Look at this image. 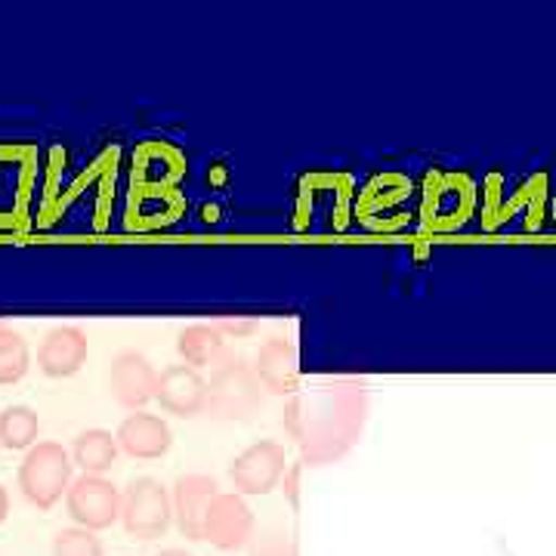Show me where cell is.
Segmentation results:
<instances>
[{
  "label": "cell",
  "mask_w": 556,
  "mask_h": 556,
  "mask_svg": "<svg viewBox=\"0 0 556 556\" xmlns=\"http://www.w3.org/2000/svg\"><path fill=\"white\" fill-rule=\"evenodd\" d=\"M72 467L75 460L62 448L60 442H38L31 445L20 464V489L28 504L38 510H50L62 492L72 485Z\"/></svg>",
  "instance_id": "cell-3"
},
{
  "label": "cell",
  "mask_w": 556,
  "mask_h": 556,
  "mask_svg": "<svg viewBox=\"0 0 556 556\" xmlns=\"http://www.w3.org/2000/svg\"><path fill=\"white\" fill-rule=\"evenodd\" d=\"M254 538V514L251 507L244 504V497L236 492V495H226L219 492L211 507H207V519H204V541H211L217 551H241L248 547Z\"/></svg>",
  "instance_id": "cell-8"
},
{
  "label": "cell",
  "mask_w": 556,
  "mask_h": 556,
  "mask_svg": "<svg viewBox=\"0 0 556 556\" xmlns=\"http://www.w3.org/2000/svg\"><path fill=\"white\" fill-rule=\"evenodd\" d=\"M159 390V371L152 368V362L137 353V350H124L112 358L109 368V393L118 402L121 408L142 412Z\"/></svg>",
  "instance_id": "cell-7"
},
{
  "label": "cell",
  "mask_w": 556,
  "mask_h": 556,
  "mask_svg": "<svg viewBox=\"0 0 556 556\" xmlns=\"http://www.w3.org/2000/svg\"><path fill=\"white\" fill-rule=\"evenodd\" d=\"M254 371L266 393L273 396H294L300 390V362L294 340L269 338L254 356Z\"/></svg>",
  "instance_id": "cell-12"
},
{
  "label": "cell",
  "mask_w": 556,
  "mask_h": 556,
  "mask_svg": "<svg viewBox=\"0 0 556 556\" xmlns=\"http://www.w3.org/2000/svg\"><path fill=\"white\" fill-rule=\"evenodd\" d=\"M177 353L182 358V365L199 368H217L223 358L229 356L226 350V334L219 331L217 325H189L186 331H179Z\"/></svg>",
  "instance_id": "cell-14"
},
{
  "label": "cell",
  "mask_w": 556,
  "mask_h": 556,
  "mask_svg": "<svg viewBox=\"0 0 556 556\" xmlns=\"http://www.w3.org/2000/svg\"><path fill=\"white\" fill-rule=\"evenodd\" d=\"M300 473H303V464H291V470L285 473V495L291 501V507H300Z\"/></svg>",
  "instance_id": "cell-20"
},
{
  "label": "cell",
  "mask_w": 556,
  "mask_h": 556,
  "mask_svg": "<svg viewBox=\"0 0 556 556\" xmlns=\"http://www.w3.org/2000/svg\"><path fill=\"white\" fill-rule=\"evenodd\" d=\"M115 437H118L121 452L139 457V460H159L174 445L167 420H161L159 415H149V412H134V415L124 417Z\"/></svg>",
  "instance_id": "cell-13"
},
{
  "label": "cell",
  "mask_w": 556,
  "mask_h": 556,
  "mask_svg": "<svg viewBox=\"0 0 556 556\" xmlns=\"http://www.w3.org/2000/svg\"><path fill=\"white\" fill-rule=\"evenodd\" d=\"M87 334L75 328V325H62V328H53L47 338L40 340L38 346V368L43 378H75L84 362H87Z\"/></svg>",
  "instance_id": "cell-10"
},
{
  "label": "cell",
  "mask_w": 556,
  "mask_h": 556,
  "mask_svg": "<svg viewBox=\"0 0 556 556\" xmlns=\"http://www.w3.org/2000/svg\"><path fill=\"white\" fill-rule=\"evenodd\" d=\"M40 420L28 405H10L0 412V448L10 452H28L38 445Z\"/></svg>",
  "instance_id": "cell-16"
},
{
  "label": "cell",
  "mask_w": 556,
  "mask_h": 556,
  "mask_svg": "<svg viewBox=\"0 0 556 556\" xmlns=\"http://www.w3.org/2000/svg\"><path fill=\"white\" fill-rule=\"evenodd\" d=\"M31 368V350L20 331L0 325V387L20 383Z\"/></svg>",
  "instance_id": "cell-17"
},
{
  "label": "cell",
  "mask_w": 556,
  "mask_h": 556,
  "mask_svg": "<svg viewBox=\"0 0 556 556\" xmlns=\"http://www.w3.org/2000/svg\"><path fill=\"white\" fill-rule=\"evenodd\" d=\"M65 507L68 517L78 522L80 529L102 532L109 526H115L121 519V492L118 485H112L105 477H78L68 492H65Z\"/></svg>",
  "instance_id": "cell-5"
},
{
  "label": "cell",
  "mask_w": 556,
  "mask_h": 556,
  "mask_svg": "<svg viewBox=\"0 0 556 556\" xmlns=\"http://www.w3.org/2000/svg\"><path fill=\"white\" fill-rule=\"evenodd\" d=\"M371 393L365 378H325L298 390L285 405V430L303 467H325L356 448L365 433Z\"/></svg>",
  "instance_id": "cell-1"
},
{
  "label": "cell",
  "mask_w": 556,
  "mask_h": 556,
  "mask_svg": "<svg viewBox=\"0 0 556 556\" xmlns=\"http://www.w3.org/2000/svg\"><path fill=\"white\" fill-rule=\"evenodd\" d=\"M251 556H298V547L281 529H266L251 538Z\"/></svg>",
  "instance_id": "cell-19"
},
{
  "label": "cell",
  "mask_w": 556,
  "mask_h": 556,
  "mask_svg": "<svg viewBox=\"0 0 556 556\" xmlns=\"http://www.w3.org/2000/svg\"><path fill=\"white\" fill-rule=\"evenodd\" d=\"M159 556H192V554H186V551H177V547H170V551H161Z\"/></svg>",
  "instance_id": "cell-22"
},
{
  "label": "cell",
  "mask_w": 556,
  "mask_h": 556,
  "mask_svg": "<svg viewBox=\"0 0 556 556\" xmlns=\"http://www.w3.org/2000/svg\"><path fill=\"white\" fill-rule=\"evenodd\" d=\"M53 556H102V541L90 529H62L53 538Z\"/></svg>",
  "instance_id": "cell-18"
},
{
  "label": "cell",
  "mask_w": 556,
  "mask_h": 556,
  "mask_svg": "<svg viewBox=\"0 0 556 556\" xmlns=\"http://www.w3.org/2000/svg\"><path fill=\"white\" fill-rule=\"evenodd\" d=\"M115 457H118V437H112L109 430H84L72 448V460L90 477H102L105 470H112Z\"/></svg>",
  "instance_id": "cell-15"
},
{
  "label": "cell",
  "mask_w": 556,
  "mask_h": 556,
  "mask_svg": "<svg viewBox=\"0 0 556 556\" xmlns=\"http://www.w3.org/2000/svg\"><path fill=\"white\" fill-rule=\"evenodd\" d=\"M155 399L167 415L199 417L207 412V380L192 365H170L159 375Z\"/></svg>",
  "instance_id": "cell-9"
},
{
  "label": "cell",
  "mask_w": 556,
  "mask_h": 556,
  "mask_svg": "<svg viewBox=\"0 0 556 556\" xmlns=\"http://www.w3.org/2000/svg\"><path fill=\"white\" fill-rule=\"evenodd\" d=\"M170 519H174V497L159 479L139 477L124 489L121 522H124V532L130 538L155 541L170 529Z\"/></svg>",
  "instance_id": "cell-4"
},
{
  "label": "cell",
  "mask_w": 556,
  "mask_h": 556,
  "mask_svg": "<svg viewBox=\"0 0 556 556\" xmlns=\"http://www.w3.org/2000/svg\"><path fill=\"white\" fill-rule=\"evenodd\" d=\"M266 402V387L260 383L254 362L239 353L219 362L207 380V415L214 420H251Z\"/></svg>",
  "instance_id": "cell-2"
},
{
  "label": "cell",
  "mask_w": 556,
  "mask_h": 556,
  "mask_svg": "<svg viewBox=\"0 0 556 556\" xmlns=\"http://www.w3.org/2000/svg\"><path fill=\"white\" fill-rule=\"evenodd\" d=\"M285 473H288L285 445H278L273 439L248 445L229 467V477L239 495H269Z\"/></svg>",
  "instance_id": "cell-6"
},
{
  "label": "cell",
  "mask_w": 556,
  "mask_h": 556,
  "mask_svg": "<svg viewBox=\"0 0 556 556\" xmlns=\"http://www.w3.org/2000/svg\"><path fill=\"white\" fill-rule=\"evenodd\" d=\"M219 495V485L214 477L204 473H189L179 477L174 485V519H177L179 532L189 541H204V519L211 501Z\"/></svg>",
  "instance_id": "cell-11"
},
{
  "label": "cell",
  "mask_w": 556,
  "mask_h": 556,
  "mask_svg": "<svg viewBox=\"0 0 556 556\" xmlns=\"http://www.w3.org/2000/svg\"><path fill=\"white\" fill-rule=\"evenodd\" d=\"M7 517H10V495H7V489L0 485V522Z\"/></svg>",
  "instance_id": "cell-21"
}]
</instances>
